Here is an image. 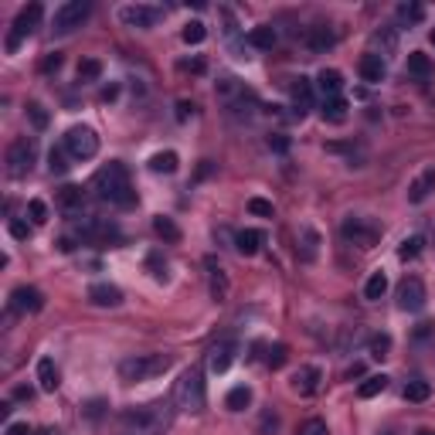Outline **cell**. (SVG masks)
Returning <instances> with one entry per match:
<instances>
[{
    "label": "cell",
    "mask_w": 435,
    "mask_h": 435,
    "mask_svg": "<svg viewBox=\"0 0 435 435\" xmlns=\"http://www.w3.org/2000/svg\"><path fill=\"white\" fill-rule=\"evenodd\" d=\"M360 374H364V364H354V367L347 371V378H351V381H354V378H360Z\"/></svg>",
    "instance_id": "cell-59"
},
{
    "label": "cell",
    "mask_w": 435,
    "mask_h": 435,
    "mask_svg": "<svg viewBox=\"0 0 435 435\" xmlns=\"http://www.w3.org/2000/svg\"><path fill=\"white\" fill-rule=\"evenodd\" d=\"M340 235H344L347 245H357V249L367 252V249H374L381 242L384 225L378 218H371V214H347L344 225H340Z\"/></svg>",
    "instance_id": "cell-2"
},
{
    "label": "cell",
    "mask_w": 435,
    "mask_h": 435,
    "mask_svg": "<svg viewBox=\"0 0 435 435\" xmlns=\"http://www.w3.org/2000/svg\"><path fill=\"white\" fill-rule=\"evenodd\" d=\"M225 405H228V411H245L249 405H252V388H249V384L231 388L228 398H225Z\"/></svg>",
    "instance_id": "cell-31"
},
{
    "label": "cell",
    "mask_w": 435,
    "mask_h": 435,
    "mask_svg": "<svg viewBox=\"0 0 435 435\" xmlns=\"http://www.w3.org/2000/svg\"><path fill=\"white\" fill-rule=\"evenodd\" d=\"M388 381H391L388 374H371V378H364V381H360L357 395H360V398H378L381 391H388Z\"/></svg>",
    "instance_id": "cell-32"
},
{
    "label": "cell",
    "mask_w": 435,
    "mask_h": 435,
    "mask_svg": "<svg viewBox=\"0 0 435 435\" xmlns=\"http://www.w3.org/2000/svg\"><path fill=\"white\" fill-rule=\"evenodd\" d=\"M92 191H96L103 201H109V205H116V207L136 205V191H133L129 170H126V163H119V160H109L103 170L92 177Z\"/></svg>",
    "instance_id": "cell-1"
},
{
    "label": "cell",
    "mask_w": 435,
    "mask_h": 435,
    "mask_svg": "<svg viewBox=\"0 0 435 435\" xmlns=\"http://www.w3.org/2000/svg\"><path fill=\"white\" fill-rule=\"evenodd\" d=\"M269 150H276V154H286V150H289V140H286L282 133H272V136H269Z\"/></svg>",
    "instance_id": "cell-50"
},
{
    "label": "cell",
    "mask_w": 435,
    "mask_h": 435,
    "mask_svg": "<svg viewBox=\"0 0 435 435\" xmlns=\"http://www.w3.org/2000/svg\"><path fill=\"white\" fill-rule=\"evenodd\" d=\"M262 242H265V235L256 231V228H242L238 235H235V249H238L242 256H258Z\"/></svg>",
    "instance_id": "cell-25"
},
{
    "label": "cell",
    "mask_w": 435,
    "mask_h": 435,
    "mask_svg": "<svg viewBox=\"0 0 435 435\" xmlns=\"http://www.w3.org/2000/svg\"><path fill=\"white\" fill-rule=\"evenodd\" d=\"M300 435H327V422L323 418H309L307 425L300 429Z\"/></svg>",
    "instance_id": "cell-48"
},
{
    "label": "cell",
    "mask_w": 435,
    "mask_h": 435,
    "mask_svg": "<svg viewBox=\"0 0 435 435\" xmlns=\"http://www.w3.org/2000/svg\"><path fill=\"white\" fill-rule=\"evenodd\" d=\"M78 78H82V82H99V78H103V61H99V58L78 61Z\"/></svg>",
    "instance_id": "cell-39"
},
{
    "label": "cell",
    "mask_w": 435,
    "mask_h": 435,
    "mask_svg": "<svg viewBox=\"0 0 435 435\" xmlns=\"http://www.w3.org/2000/svg\"><path fill=\"white\" fill-rule=\"evenodd\" d=\"M320 381H323V371L313 367V364H307V367H300V371L293 374V391L307 398V395H313V391L320 388Z\"/></svg>",
    "instance_id": "cell-18"
},
{
    "label": "cell",
    "mask_w": 435,
    "mask_h": 435,
    "mask_svg": "<svg viewBox=\"0 0 435 435\" xmlns=\"http://www.w3.org/2000/svg\"><path fill=\"white\" fill-rule=\"evenodd\" d=\"M103 408H105V401H92V405H89V418H99Z\"/></svg>",
    "instance_id": "cell-57"
},
{
    "label": "cell",
    "mask_w": 435,
    "mask_h": 435,
    "mask_svg": "<svg viewBox=\"0 0 435 435\" xmlns=\"http://www.w3.org/2000/svg\"><path fill=\"white\" fill-rule=\"evenodd\" d=\"M119 21L126 27H156L163 21V7H154V3H126L119 7Z\"/></svg>",
    "instance_id": "cell-10"
},
{
    "label": "cell",
    "mask_w": 435,
    "mask_h": 435,
    "mask_svg": "<svg viewBox=\"0 0 435 435\" xmlns=\"http://www.w3.org/2000/svg\"><path fill=\"white\" fill-rule=\"evenodd\" d=\"M395 17H398V24H422L425 21V7L422 3H415V0H405V3H398V10H395Z\"/></svg>",
    "instance_id": "cell-28"
},
{
    "label": "cell",
    "mask_w": 435,
    "mask_h": 435,
    "mask_svg": "<svg viewBox=\"0 0 435 435\" xmlns=\"http://www.w3.org/2000/svg\"><path fill=\"white\" fill-rule=\"evenodd\" d=\"M194 116V103H187V99H180L177 103V123H187Z\"/></svg>",
    "instance_id": "cell-51"
},
{
    "label": "cell",
    "mask_w": 435,
    "mask_h": 435,
    "mask_svg": "<svg viewBox=\"0 0 435 435\" xmlns=\"http://www.w3.org/2000/svg\"><path fill=\"white\" fill-rule=\"evenodd\" d=\"M303 41H307L309 52L320 54V52H327V48H333V45H337V34H333L327 24H313V27H307Z\"/></svg>",
    "instance_id": "cell-20"
},
{
    "label": "cell",
    "mask_w": 435,
    "mask_h": 435,
    "mask_svg": "<svg viewBox=\"0 0 435 435\" xmlns=\"http://www.w3.org/2000/svg\"><path fill=\"white\" fill-rule=\"evenodd\" d=\"M184 68H187V72H194V75H201V72H205V61H201V58H194V61H184Z\"/></svg>",
    "instance_id": "cell-56"
},
{
    "label": "cell",
    "mask_w": 435,
    "mask_h": 435,
    "mask_svg": "<svg viewBox=\"0 0 435 435\" xmlns=\"http://www.w3.org/2000/svg\"><path fill=\"white\" fill-rule=\"evenodd\" d=\"M238 354V344H231V340H221V344H214L211 347V354H207V367L214 371V374H225L231 367V360Z\"/></svg>",
    "instance_id": "cell-16"
},
{
    "label": "cell",
    "mask_w": 435,
    "mask_h": 435,
    "mask_svg": "<svg viewBox=\"0 0 435 435\" xmlns=\"http://www.w3.org/2000/svg\"><path fill=\"white\" fill-rule=\"evenodd\" d=\"M289 96H293V116H296V119H303L309 109H313V82L300 75L296 82H293Z\"/></svg>",
    "instance_id": "cell-13"
},
{
    "label": "cell",
    "mask_w": 435,
    "mask_h": 435,
    "mask_svg": "<svg viewBox=\"0 0 435 435\" xmlns=\"http://www.w3.org/2000/svg\"><path fill=\"white\" fill-rule=\"evenodd\" d=\"M374 45L381 48V58L388 61V54H395V48H398V34H395V27H381L378 34H374Z\"/></svg>",
    "instance_id": "cell-35"
},
{
    "label": "cell",
    "mask_w": 435,
    "mask_h": 435,
    "mask_svg": "<svg viewBox=\"0 0 435 435\" xmlns=\"http://www.w3.org/2000/svg\"><path fill=\"white\" fill-rule=\"evenodd\" d=\"M41 307H45V293L34 289V286H17L10 293V309L14 313H38Z\"/></svg>",
    "instance_id": "cell-11"
},
{
    "label": "cell",
    "mask_w": 435,
    "mask_h": 435,
    "mask_svg": "<svg viewBox=\"0 0 435 435\" xmlns=\"http://www.w3.org/2000/svg\"><path fill=\"white\" fill-rule=\"evenodd\" d=\"M38 435H61V432H58V429H41Z\"/></svg>",
    "instance_id": "cell-60"
},
{
    "label": "cell",
    "mask_w": 435,
    "mask_h": 435,
    "mask_svg": "<svg viewBox=\"0 0 435 435\" xmlns=\"http://www.w3.org/2000/svg\"><path fill=\"white\" fill-rule=\"evenodd\" d=\"M170 364H174L170 354H136V357L119 360V378L129 381V384L150 381V378H156V374H163Z\"/></svg>",
    "instance_id": "cell-3"
},
{
    "label": "cell",
    "mask_w": 435,
    "mask_h": 435,
    "mask_svg": "<svg viewBox=\"0 0 435 435\" xmlns=\"http://www.w3.org/2000/svg\"><path fill=\"white\" fill-rule=\"evenodd\" d=\"M68 150H58V147H54L52 154H48V170H52L54 177H61V174H68V167H72V163H68Z\"/></svg>",
    "instance_id": "cell-41"
},
{
    "label": "cell",
    "mask_w": 435,
    "mask_h": 435,
    "mask_svg": "<svg viewBox=\"0 0 435 435\" xmlns=\"http://www.w3.org/2000/svg\"><path fill=\"white\" fill-rule=\"evenodd\" d=\"M180 38H184V45H201L207 38V27L201 24V21H187L184 31H180Z\"/></svg>",
    "instance_id": "cell-40"
},
{
    "label": "cell",
    "mask_w": 435,
    "mask_h": 435,
    "mask_svg": "<svg viewBox=\"0 0 435 435\" xmlns=\"http://www.w3.org/2000/svg\"><path fill=\"white\" fill-rule=\"evenodd\" d=\"M10 235H14V238H21V242H24L27 235H31V228H27L24 221H10Z\"/></svg>",
    "instance_id": "cell-55"
},
{
    "label": "cell",
    "mask_w": 435,
    "mask_h": 435,
    "mask_svg": "<svg viewBox=\"0 0 435 435\" xmlns=\"http://www.w3.org/2000/svg\"><path fill=\"white\" fill-rule=\"evenodd\" d=\"M147 265H150V272H154L156 282H167V279H170V276H167V262H160V256H156V252L147 258Z\"/></svg>",
    "instance_id": "cell-46"
},
{
    "label": "cell",
    "mask_w": 435,
    "mask_h": 435,
    "mask_svg": "<svg viewBox=\"0 0 435 435\" xmlns=\"http://www.w3.org/2000/svg\"><path fill=\"white\" fill-rule=\"evenodd\" d=\"M340 89H344V75H340L337 68H323V72L316 75V92L323 96V103H327V99H337Z\"/></svg>",
    "instance_id": "cell-22"
},
{
    "label": "cell",
    "mask_w": 435,
    "mask_h": 435,
    "mask_svg": "<svg viewBox=\"0 0 435 435\" xmlns=\"http://www.w3.org/2000/svg\"><path fill=\"white\" fill-rule=\"evenodd\" d=\"M27 218H31V225H45L48 221V205L41 198H31L27 201Z\"/></svg>",
    "instance_id": "cell-43"
},
{
    "label": "cell",
    "mask_w": 435,
    "mask_h": 435,
    "mask_svg": "<svg viewBox=\"0 0 435 435\" xmlns=\"http://www.w3.org/2000/svg\"><path fill=\"white\" fill-rule=\"evenodd\" d=\"M89 303L92 307H119L123 303V289L112 282H92L89 286Z\"/></svg>",
    "instance_id": "cell-15"
},
{
    "label": "cell",
    "mask_w": 435,
    "mask_h": 435,
    "mask_svg": "<svg viewBox=\"0 0 435 435\" xmlns=\"http://www.w3.org/2000/svg\"><path fill=\"white\" fill-rule=\"evenodd\" d=\"M61 61H65V58H61L58 52H54V54H48V58L41 61V72H58V68H61Z\"/></svg>",
    "instance_id": "cell-52"
},
{
    "label": "cell",
    "mask_w": 435,
    "mask_h": 435,
    "mask_svg": "<svg viewBox=\"0 0 435 435\" xmlns=\"http://www.w3.org/2000/svg\"><path fill=\"white\" fill-rule=\"evenodd\" d=\"M65 150L72 160H92L99 154V133L92 126H72L65 133Z\"/></svg>",
    "instance_id": "cell-8"
},
{
    "label": "cell",
    "mask_w": 435,
    "mask_h": 435,
    "mask_svg": "<svg viewBox=\"0 0 435 435\" xmlns=\"http://www.w3.org/2000/svg\"><path fill=\"white\" fill-rule=\"evenodd\" d=\"M269 367H272V371H279V367H286V360H289V347H286V344H272V347H269Z\"/></svg>",
    "instance_id": "cell-44"
},
{
    "label": "cell",
    "mask_w": 435,
    "mask_h": 435,
    "mask_svg": "<svg viewBox=\"0 0 435 435\" xmlns=\"http://www.w3.org/2000/svg\"><path fill=\"white\" fill-rule=\"evenodd\" d=\"M415 435H435V429H418Z\"/></svg>",
    "instance_id": "cell-61"
},
{
    "label": "cell",
    "mask_w": 435,
    "mask_h": 435,
    "mask_svg": "<svg viewBox=\"0 0 435 435\" xmlns=\"http://www.w3.org/2000/svg\"><path fill=\"white\" fill-rule=\"evenodd\" d=\"M388 354H391V337H388V333H374V337H371V357L384 360Z\"/></svg>",
    "instance_id": "cell-42"
},
{
    "label": "cell",
    "mask_w": 435,
    "mask_h": 435,
    "mask_svg": "<svg viewBox=\"0 0 435 435\" xmlns=\"http://www.w3.org/2000/svg\"><path fill=\"white\" fill-rule=\"evenodd\" d=\"M205 401H207L205 371H201V367H191L177 381V405H180V411H187V415H198V411H205Z\"/></svg>",
    "instance_id": "cell-5"
},
{
    "label": "cell",
    "mask_w": 435,
    "mask_h": 435,
    "mask_svg": "<svg viewBox=\"0 0 435 435\" xmlns=\"http://www.w3.org/2000/svg\"><path fill=\"white\" fill-rule=\"evenodd\" d=\"M435 191V167H425L418 177L411 180L408 187V205H422V201H429Z\"/></svg>",
    "instance_id": "cell-17"
},
{
    "label": "cell",
    "mask_w": 435,
    "mask_h": 435,
    "mask_svg": "<svg viewBox=\"0 0 435 435\" xmlns=\"http://www.w3.org/2000/svg\"><path fill=\"white\" fill-rule=\"evenodd\" d=\"M24 116H27V123L38 129V133H41V129H48V123H52L48 109H45L41 103H27V105H24Z\"/></svg>",
    "instance_id": "cell-34"
},
{
    "label": "cell",
    "mask_w": 435,
    "mask_h": 435,
    "mask_svg": "<svg viewBox=\"0 0 435 435\" xmlns=\"http://www.w3.org/2000/svg\"><path fill=\"white\" fill-rule=\"evenodd\" d=\"M276 41H279V34H276V27L272 24H262V27H252V31H249V45L258 48V52L276 48Z\"/></svg>",
    "instance_id": "cell-26"
},
{
    "label": "cell",
    "mask_w": 435,
    "mask_h": 435,
    "mask_svg": "<svg viewBox=\"0 0 435 435\" xmlns=\"http://www.w3.org/2000/svg\"><path fill=\"white\" fill-rule=\"evenodd\" d=\"M249 211L258 214V218H272V214H276L272 201H265V198H252V201H249Z\"/></svg>",
    "instance_id": "cell-45"
},
{
    "label": "cell",
    "mask_w": 435,
    "mask_h": 435,
    "mask_svg": "<svg viewBox=\"0 0 435 435\" xmlns=\"http://www.w3.org/2000/svg\"><path fill=\"white\" fill-rule=\"evenodd\" d=\"M58 211L65 214V218H78L82 211H85V191L75 187V184H65L61 191H58Z\"/></svg>",
    "instance_id": "cell-12"
},
{
    "label": "cell",
    "mask_w": 435,
    "mask_h": 435,
    "mask_svg": "<svg viewBox=\"0 0 435 435\" xmlns=\"http://www.w3.org/2000/svg\"><path fill=\"white\" fill-rule=\"evenodd\" d=\"M116 96H119V85H109V89L103 92V103H112Z\"/></svg>",
    "instance_id": "cell-58"
},
{
    "label": "cell",
    "mask_w": 435,
    "mask_h": 435,
    "mask_svg": "<svg viewBox=\"0 0 435 435\" xmlns=\"http://www.w3.org/2000/svg\"><path fill=\"white\" fill-rule=\"evenodd\" d=\"M347 109H351V105H347V99H340V96H337V99H327V103H323V119H327V123H344V119H347Z\"/></svg>",
    "instance_id": "cell-36"
},
{
    "label": "cell",
    "mask_w": 435,
    "mask_h": 435,
    "mask_svg": "<svg viewBox=\"0 0 435 435\" xmlns=\"http://www.w3.org/2000/svg\"><path fill=\"white\" fill-rule=\"evenodd\" d=\"M296 256H300V262H316V256H320V231L309 228V225L300 228V245H296Z\"/></svg>",
    "instance_id": "cell-21"
},
{
    "label": "cell",
    "mask_w": 435,
    "mask_h": 435,
    "mask_svg": "<svg viewBox=\"0 0 435 435\" xmlns=\"http://www.w3.org/2000/svg\"><path fill=\"white\" fill-rule=\"evenodd\" d=\"M214 92H218V99H221L225 105H231L235 99H242L249 89H245V85H242L235 75H221V78H218V85H214Z\"/></svg>",
    "instance_id": "cell-24"
},
{
    "label": "cell",
    "mask_w": 435,
    "mask_h": 435,
    "mask_svg": "<svg viewBox=\"0 0 435 435\" xmlns=\"http://www.w3.org/2000/svg\"><path fill=\"white\" fill-rule=\"evenodd\" d=\"M429 41H432V45H435V27H432V31H429Z\"/></svg>",
    "instance_id": "cell-62"
},
{
    "label": "cell",
    "mask_w": 435,
    "mask_h": 435,
    "mask_svg": "<svg viewBox=\"0 0 435 435\" xmlns=\"http://www.w3.org/2000/svg\"><path fill=\"white\" fill-rule=\"evenodd\" d=\"M123 422L126 425H154V415H147V411H123Z\"/></svg>",
    "instance_id": "cell-47"
},
{
    "label": "cell",
    "mask_w": 435,
    "mask_h": 435,
    "mask_svg": "<svg viewBox=\"0 0 435 435\" xmlns=\"http://www.w3.org/2000/svg\"><path fill=\"white\" fill-rule=\"evenodd\" d=\"M357 72L367 85H378V82H384V75H388V61H384L378 52H367L357 61Z\"/></svg>",
    "instance_id": "cell-14"
},
{
    "label": "cell",
    "mask_w": 435,
    "mask_h": 435,
    "mask_svg": "<svg viewBox=\"0 0 435 435\" xmlns=\"http://www.w3.org/2000/svg\"><path fill=\"white\" fill-rule=\"evenodd\" d=\"M429 395H432V384L429 381H408L405 384V401H411V405L429 401Z\"/></svg>",
    "instance_id": "cell-37"
},
{
    "label": "cell",
    "mask_w": 435,
    "mask_h": 435,
    "mask_svg": "<svg viewBox=\"0 0 435 435\" xmlns=\"http://www.w3.org/2000/svg\"><path fill=\"white\" fill-rule=\"evenodd\" d=\"M41 17H45V7H41V3H27V7H21V10H17V17H14V24H10V34H7V41H3L7 54H17V52H21V45H24L27 38L38 31Z\"/></svg>",
    "instance_id": "cell-4"
},
{
    "label": "cell",
    "mask_w": 435,
    "mask_h": 435,
    "mask_svg": "<svg viewBox=\"0 0 435 435\" xmlns=\"http://www.w3.org/2000/svg\"><path fill=\"white\" fill-rule=\"evenodd\" d=\"M58 384H61V371L54 367L52 357H41L38 360V388L41 391H58Z\"/></svg>",
    "instance_id": "cell-23"
},
{
    "label": "cell",
    "mask_w": 435,
    "mask_h": 435,
    "mask_svg": "<svg viewBox=\"0 0 435 435\" xmlns=\"http://www.w3.org/2000/svg\"><path fill=\"white\" fill-rule=\"evenodd\" d=\"M180 167V156L174 150H160V154L150 156V170L154 174H177Z\"/></svg>",
    "instance_id": "cell-29"
},
{
    "label": "cell",
    "mask_w": 435,
    "mask_h": 435,
    "mask_svg": "<svg viewBox=\"0 0 435 435\" xmlns=\"http://www.w3.org/2000/svg\"><path fill=\"white\" fill-rule=\"evenodd\" d=\"M381 435H395V432H381Z\"/></svg>",
    "instance_id": "cell-63"
},
{
    "label": "cell",
    "mask_w": 435,
    "mask_h": 435,
    "mask_svg": "<svg viewBox=\"0 0 435 435\" xmlns=\"http://www.w3.org/2000/svg\"><path fill=\"white\" fill-rule=\"evenodd\" d=\"M422 249H425V238H422V235H411V238H405V242H401L398 258H401V262H415V258L422 256Z\"/></svg>",
    "instance_id": "cell-38"
},
{
    "label": "cell",
    "mask_w": 435,
    "mask_h": 435,
    "mask_svg": "<svg viewBox=\"0 0 435 435\" xmlns=\"http://www.w3.org/2000/svg\"><path fill=\"white\" fill-rule=\"evenodd\" d=\"M3 435H34V429H31L27 422H10V425H7V432H3Z\"/></svg>",
    "instance_id": "cell-53"
},
{
    "label": "cell",
    "mask_w": 435,
    "mask_h": 435,
    "mask_svg": "<svg viewBox=\"0 0 435 435\" xmlns=\"http://www.w3.org/2000/svg\"><path fill=\"white\" fill-rule=\"evenodd\" d=\"M384 293H388V276H384V272H371V279L364 282V300L378 303Z\"/></svg>",
    "instance_id": "cell-33"
},
{
    "label": "cell",
    "mask_w": 435,
    "mask_h": 435,
    "mask_svg": "<svg viewBox=\"0 0 435 435\" xmlns=\"http://www.w3.org/2000/svg\"><path fill=\"white\" fill-rule=\"evenodd\" d=\"M205 265H207V276H211V300H214V303H225V300H228V276H225V269L214 262V256H207Z\"/></svg>",
    "instance_id": "cell-19"
},
{
    "label": "cell",
    "mask_w": 435,
    "mask_h": 435,
    "mask_svg": "<svg viewBox=\"0 0 435 435\" xmlns=\"http://www.w3.org/2000/svg\"><path fill=\"white\" fill-rule=\"evenodd\" d=\"M89 14H92V3H89V0H68V3H61V7L54 10L52 31L54 34H72L75 27H82L89 21Z\"/></svg>",
    "instance_id": "cell-7"
},
{
    "label": "cell",
    "mask_w": 435,
    "mask_h": 435,
    "mask_svg": "<svg viewBox=\"0 0 435 435\" xmlns=\"http://www.w3.org/2000/svg\"><path fill=\"white\" fill-rule=\"evenodd\" d=\"M395 300H398V309L401 313H422L425 303H429V293H425V282L418 276H405L395 289Z\"/></svg>",
    "instance_id": "cell-9"
},
{
    "label": "cell",
    "mask_w": 435,
    "mask_h": 435,
    "mask_svg": "<svg viewBox=\"0 0 435 435\" xmlns=\"http://www.w3.org/2000/svg\"><path fill=\"white\" fill-rule=\"evenodd\" d=\"M258 429H262V435L276 432V429H279V415H276V411H265V415H262V425H258Z\"/></svg>",
    "instance_id": "cell-49"
},
{
    "label": "cell",
    "mask_w": 435,
    "mask_h": 435,
    "mask_svg": "<svg viewBox=\"0 0 435 435\" xmlns=\"http://www.w3.org/2000/svg\"><path fill=\"white\" fill-rule=\"evenodd\" d=\"M14 398H17V401H31V398H34V388H31V384H17V388H14Z\"/></svg>",
    "instance_id": "cell-54"
},
{
    "label": "cell",
    "mask_w": 435,
    "mask_h": 435,
    "mask_svg": "<svg viewBox=\"0 0 435 435\" xmlns=\"http://www.w3.org/2000/svg\"><path fill=\"white\" fill-rule=\"evenodd\" d=\"M38 163V140L34 136H17L10 147H7V174L14 180L27 177Z\"/></svg>",
    "instance_id": "cell-6"
},
{
    "label": "cell",
    "mask_w": 435,
    "mask_h": 435,
    "mask_svg": "<svg viewBox=\"0 0 435 435\" xmlns=\"http://www.w3.org/2000/svg\"><path fill=\"white\" fill-rule=\"evenodd\" d=\"M154 231L167 242V245H177L180 242V228H177V221L174 218H167V214H156L154 218Z\"/></svg>",
    "instance_id": "cell-30"
},
{
    "label": "cell",
    "mask_w": 435,
    "mask_h": 435,
    "mask_svg": "<svg viewBox=\"0 0 435 435\" xmlns=\"http://www.w3.org/2000/svg\"><path fill=\"white\" fill-rule=\"evenodd\" d=\"M405 68H408V75H415V78H432L435 75L432 58H429L425 52H411L408 61H405Z\"/></svg>",
    "instance_id": "cell-27"
}]
</instances>
